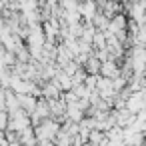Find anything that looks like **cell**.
I'll list each match as a JSON object with an SVG mask.
<instances>
[{
	"label": "cell",
	"mask_w": 146,
	"mask_h": 146,
	"mask_svg": "<svg viewBox=\"0 0 146 146\" xmlns=\"http://www.w3.org/2000/svg\"><path fill=\"white\" fill-rule=\"evenodd\" d=\"M16 98H18V106H20V108H24V110H28V112H32V110H34L36 100H34L30 94H18Z\"/></svg>",
	"instance_id": "4"
},
{
	"label": "cell",
	"mask_w": 146,
	"mask_h": 146,
	"mask_svg": "<svg viewBox=\"0 0 146 146\" xmlns=\"http://www.w3.org/2000/svg\"><path fill=\"white\" fill-rule=\"evenodd\" d=\"M86 146H90V144H86Z\"/></svg>",
	"instance_id": "11"
},
{
	"label": "cell",
	"mask_w": 146,
	"mask_h": 146,
	"mask_svg": "<svg viewBox=\"0 0 146 146\" xmlns=\"http://www.w3.org/2000/svg\"><path fill=\"white\" fill-rule=\"evenodd\" d=\"M98 72H100L102 76H106V78H114V76H118V74H120L118 66H116L112 60H102V62H100Z\"/></svg>",
	"instance_id": "3"
},
{
	"label": "cell",
	"mask_w": 146,
	"mask_h": 146,
	"mask_svg": "<svg viewBox=\"0 0 146 146\" xmlns=\"http://www.w3.org/2000/svg\"><path fill=\"white\" fill-rule=\"evenodd\" d=\"M0 28H2V20H0Z\"/></svg>",
	"instance_id": "10"
},
{
	"label": "cell",
	"mask_w": 146,
	"mask_h": 146,
	"mask_svg": "<svg viewBox=\"0 0 146 146\" xmlns=\"http://www.w3.org/2000/svg\"><path fill=\"white\" fill-rule=\"evenodd\" d=\"M2 108H4V92L0 90V110H2Z\"/></svg>",
	"instance_id": "9"
},
{
	"label": "cell",
	"mask_w": 146,
	"mask_h": 146,
	"mask_svg": "<svg viewBox=\"0 0 146 146\" xmlns=\"http://www.w3.org/2000/svg\"><path fill=\"white\" fill-rule=\"evenodd\" d=\"M96 26L106 28V18H104V16H98V18H96Z\"/></svg>",
	"instance_id": "8"
},
{
	"label": "cell",
	"mask_w": 146,
	"mask_h": 146,
	"mask_svg": "<svg viewBox=\"0 0 146 146\" xmlns=\"http://www.w3.org/2000/svg\"><path fill=\"white\" fill-rule=\"evenodd\" d=\"M132 64L136 66V72L140 74V72H142V66H144V52H142V48H136V50H134V54H132Z\"/></svg>",
	"instance_id": "5"
},
{
	"label": "cell",
	"mask_w": 146,
	"mask_h": 146,
	"mask_svg": "<svg viewBox=\"0 0 146 146\" xmlns=\"http://www.w3.org/2000/svg\"><path fill=\"white\" fill-rule=\"evenodd\" d=\"M142 98H144L142 90H134V92H130V98H128V102H126V110L132 112V114L140 112L142 106H144V100H142Z\"/></svg>",
	"instance_id": "2"
},
{
	"label": "cell",
	"mask_w": 146,
	"mask_h": 146,
	"mask_svg": "<svg viewBox=\"0 0 146 146\" xmlns=\"http://www.w3.org/2000/svg\"><path fill=\"white\" fill-rule=\"evenodd\" d=\"M84 62H86V68H88V72H90V74H98L100 62H98V58H96V56H94V58H86Z\"/></svg>",
	"instance_id": "6"
},
{
	"label": "cell",
	"mask_w": 146,
	"mask_h": 146,
	"mask_svg": "<svg viewBox=\"0 0 146 146\" xmlns=\"http://www.w3.org/2000/svg\"><path fill=\"white\" fill-rule=\"evenodd\" d=\"M80 12H82V14H84L86 18H90V16L94 14V6H92V2H88V4H86L84 8H80Z\"/></svg>",
	"instance_id": "7"
},
{
	"label": "cell",
	"mask_w": 146,
	"mask_h": 146,
	"mask_svg": "<svg viewBox=\"0 0 146 146\" xmlns=\"http://www.w3.org/2000/svg\"><path fill=\"white\" fill-rule=\"evenodd\" d=\"M60 130V126L54 122V120H44L40 126H38V130H36V136L40 138V140H50V138H54L56 136V132Z\"/></svg>",
	"instance_id": "1"
}]
</instances>
